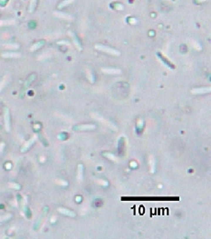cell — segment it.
Wrapping results in <instances>:
<instances>
[{"mask_svg":"<svg viewBox=\"0 0 211 239\" xmlns=\"http://www.w3.org/2000/svg\"><path fill=\"white\" fill-rule=\"evenodd\" d=\"M5 126L6 131L10 130V115H9V110L7 108L5 109Z\"/></svg>","mask_w":211,"mask_h":239,"instance_id":"6da1fadb","label":"cell"},{"mask_svg":"<svg viewBox=\"0 0 211 239\" xmlns=\"http://www.w3.org/2000/svg\"><path fill=\"white\" fill-rule=\"evenodd\" d=\"M45 41L44 40H40V41H38L37 43H36V44L31 47V51H35V50H36V49H38V48H40V47H43L44 45H45Z\"/></svg>","mask_w":211,"mask_h":239,"instance_id":"7a4b0ae2","label":"cell"},{"mask_svg":"<svg viewBox=\"0 0 211 239\" xmlns=\"http://www.w3.org/2000/svg\"><path fill=\"white\" fill-rule=\"evenodd\" d=\"M3 57H6V58H12V57H19L20 55L19 54H16V53H4L1 55Z\"/></svg>","mask_w":211,"mask_h":239,"instance_id":"3957f363","label":"cell"},{"mask_svg":"<svg viewBox=\"0 0 211 239\" xmlns=\"http://www.w3.org/2000/svg\"><path fill=\"white\" fill-rule=\"evenodd\" d=\"M36 75H30V77L28 78V79L26 80V82L25 83V88L26 89V88H28V86L33 83V81L36 79Z\"/></svg>","mask_w":211,"mask_h":239,"instance_id":"277c9868","label":"cell"},{"mask_svg":"<svg viewBox=\"0 0 211 239\" xmlns=\"http://www.w3.org/2000/svg\"><path fill=\"white\" fill-rule=\"evenodd\" d=\"M36 4H37V0H31L30 5H29V9H28V11H29L30 13H32V12L35 11L36 6Z\"/></svg>","mask_w":211,"mask_h":239,"instance_id":"5b68a950","label":"cell"},{"mask_svg":"<svg viewBox=\"0 0 211 239\" xmlns=\"http://www.w3.org/2000/svg\"><path fill=\"white\" fill-rule=\"evenodd\" d=\"M97 48H99V49H102V50H104V51H107L108 53H110V54H114V55H119V52H117V51H115V50H113V49H111V48H108V47H96Z\"/></svg>","mask_w":211,"mask_h":239,"instance_id":"8992f818","label":"cell"},{"mask_svg":"<svg viewBox=\"0 0 211 239\" xmlns=\"http://www.w3.org/2000/svg\"><path fill=\"white\" fill-rule=\"evenodd\" d=\"M34 142H35V137H34V138H32V139H31L30 141H28V142H27V143H26V144L24 146V147H23L22 149H21V151H22V152L26 151V150H27V149H28V148H29L31 146H32V144H33Z\"/></svg>","mask_w":211,"mask_h":239,"instance_id":"52a82bcc","label":"cell"},{"mask_svg":"<svg viewBox=\"0 0 211 239\" xmlns=\"http://www.w3.org/2000/svg\"><path fill=\"white\" fill-rule=\"evenodd\" d=\"M72 0H65V1H63L59 6H58V8H61V7H64L65 6H67L68 4L72 3Z\"/></svg>","mask_w":211,"mask_h":239,"instance_id":"ba28073f","label":"cell"},{"mask_svg":"<svg viewBox=\"0 0 211 239\" xmlns=\"http://www.w3.org/2000/svg\"><path fill=\"white\" fill-rule=\"evenodd\" d=\"M9 0H0V6L1 7H5L6 6V4L8 3Z\"/></svg>","mask_w":211,"mask_h":239,"instance_id":"9c48e42d","label":"cell"}]
</instances>
